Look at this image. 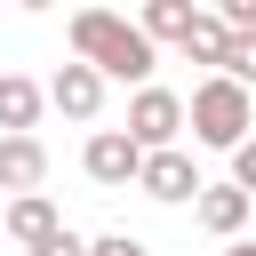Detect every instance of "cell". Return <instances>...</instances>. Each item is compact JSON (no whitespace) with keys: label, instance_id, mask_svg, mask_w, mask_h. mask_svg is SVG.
Returning a JSON list of instances; mask_svg holds the SVG:
<instances>
[{"label":"cell","instance_id":"6da1fadb","mask_svg":"<svg viewBox=\"0 0 256 256\" xmlns=\"http://www.w3.org/2000/svg\"><path fill=\"white\" fill-rule=\"evenodd\" d=\"M72 56L96 64L104 80H136V88H152V40H144L128 16H112V8H80V16H72Z\"/></svg>","mask_w":256,"mask_h":256},{"label":"cell","instance_id":"7a4b0ae2","mask_svg":"<svg viewBox=\"0 0 256 256\" xmlns=\"http://www.w3.org/2000/svg\"><path fill=\"white\" fill-rule=\"evenodd\" d=\"M184 120H192V136H200V144L240 152V144H248V128H256V104H248V88H232V80L216 72V80H200V88H192Z\"/></svg>","mask_w":256,"mask_h":256},{"label":"cell","instance_id":"3957f363","mask_svg":"<svg viewBox=\"0 0 256 256\" xmlns=\"http://www.w3.org/2000/svg\"><path fill=\"white\" fill-rule=\"evenodd\" d=\"M184 136V96L176 88H136L128 96V144L136 152H176Z\"/></svg>","mask_w":256,"mask_h":256},{"label":"cell","instance_id":"277c9868","mask_svg":"<svg viewBox=\"0 0 256 256\" xmlns=\"http://www.w3.org/2000/svg\"><path fill=\"white\" fill-rule=\"evenodd\" d=\"M48 104H56L64 120H96V112H104V72H96V64H80V56H72V64H56Z\"/></svg>","mask_w":256,"mask_h":256},{"label":"cell","instance_id":"5b68a950","mask_svg":"<svg viewBox=\"0 0 256 256\" xmlns=\"http://www.w3.org/2000/svg\"><path fill=\"white\" fill-rule=\"evenodd\" d=\"M136 192H144V200H200V168L184 160V144H176V152H144Z\"/></svg>","mask_w":256,"mask_h":256},{"label":"cell","instance_id":"8992f818","mask_svg":"<svg viewBox=\"0 0 256 256\" xmlns=\"http://www.w3.org/2000/svg\"><path fill=\"white\" fill-rule=\"evenodd\" d=\"M80 168H88L96 184H136L144 152L128 144V128H96V136H88V152H80Z\"/></svg>","mask_w":256,"mask_h":256},{"label":"cell","instance_id":"52a82bcc","mask_svg":"<svg viewBox=\"0 0 256 256\" xmlns=\"http://www.w3.org/2000/svg\"><path fill=\"white\" fill-rule=\"evenodd\" d=\"M48 184V144L40 136H0V192H40Z\"/></svg>","mask_w":256,"mask_h":256},{"label":"cell","instance_id":"ba28073f","mask_svg":"<svg viewBox=\"0 0 256 256\" xmlns=\"http://www.w3.org/2000/svg\"><path fill=\"white\" fill-rule=\"evenodd\" d=\"M192 208H200V224H208L216 240H240V224H248V208H256V200H248L240 184H200V200H192Z\"/></svg>","mask_w":256,"mask_h":256},{"label":"cell","instance_id":"9c48e42d","mask_svg":"<svg viewBox=\"0 0 256 256\" xmlns=\"http://www.w3.org/2000/svg\"><path fill=\"white\" fill-rule=\"evenodd\" d=\"M40 104H48V88H40V80H24V72H0V136H32Z\"/></svg>","mask_w":256,"mask_h":256},{"label":"cell","instance_id":"30bf717a","mask_svg":"<svg viewBox=\"0 0 256 256\" xmlns=\"http://www.w3.org/2000/svg\"><path fill=\"white\" fill-rule=\"evenodd\" d=\"M48 232H64V216H56V200H48V192L8 200V240H16V248H40Z\"/></svg>","mask_w":256,"mask_h":256},{"label":"cell","instance_id":"8fae6325","mask_svg":"<svg viewBox=\"0 0 256 256\" xmlns=\"http://www.w3.org/2000/svg\"><path fill=\"white\" fill-rule=\"evenodd\" d=\"M192 16H200L192 0H144V16H136V32H144L152 48H160V40H176V48H184V32H192Z\"/></svg>","mask_w":256,"mask_h":256},{"label":"cell","instance_id":"7c38bea8","mask_svg":"<svg viewBox=\"0 0 256 256\" xmlns=\"http://www.w3.org/2000/svg\"><path fill=\"white\" fill-rule=\"evenodd\" d=\"M224 48H232V32L216 24V8H200V16H192V32H184V56H192V64H216V72H224Z\"/></svg>","mask_w":256,"mask_h":256},{"label":"cell","instance_id":"4fadbf2b","mask_svg":"<svg viewBox=\"0 0 256 256\" xmlns=\"http://www.w3.org/2000/svg\"><path fill=\"white\" fill-rule=\"evenodd\" d=\"M224 80H232V88H256V32H240V40L224 48Z\"/></svg>","mask_w":256,"mask_h":256},{"label":"cell","instance_id":"5bb4252c","mask_svg":"<svg viewBox=\"0 0 256 256\" xmlns=\"http://www.w3.org/2000/svg\"><path fill=\"white\" fill-rule=\"evenodd\" d=\"M88 256H152L136 232H104V240H88Z\"/></svg>","mask_w":256,"mask_h":256},{"label":"cell","instance_id":"9a60e30c","mask_svg":"<svg viewBox=\"0 0 256 256\" xmlns=\"http://www.w3.org/2000/svg\"><path fill=\"white\" fill-rule=\"evenodd\" d=\"M24 256H88V240H80V232H48V240L24 248Z\"/></svg>","mask_w":256,"mask_h":256},{"label":"cell","instance_id":"2e32d148","mask_svg":"<svg viewBox=\"0 0 256 256\" xmlns=\"http://www.w3.org/2000/svg\"><path fill=\"white\" fill-rule=\"evenodd\" d=\"M232 184H240V192H248V200H256V136H248V144H240V152H232Z\"/></svg>","mask_w":256,"mask_h":256},{"label":"cell","instance_id":"e0dca14e","mask_svg":"<svg viewBox=\"0 0 256 256\" xmlns=\"http://www.w3.org/2000/svg\"><path fill=\"white\" fill-rule=\"evenodd\" d=\"M224 256H256V240H232V248H224Z\"/></svg>","mask_w":256,"mask_h":256}]
</instances>
